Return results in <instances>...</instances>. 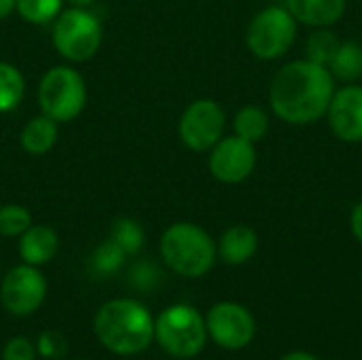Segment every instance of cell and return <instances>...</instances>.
Listing matches in <instances>:
<instances>
[{
	"instance_id": "6da1fadb",
	"label": "cell",
	"mask_w": 362,
	"mask_h": 360,
	"mask_svg": "<svg viewBox=\"0 0 362 360\" xmlns=\"http://www.w3.org/2000/svg\"><path fill=\"white\" fill-rule=\"evenodd\" d=\"M335 93V76L312 59L284 64L272 79L269 104L274 115L288 125H310L327 115Z\"/></svg>"
},
{
	"instance_id": "7a4b0ae2",
	"label": "cell",
	"mask_w": 362,
	"mask_h": 360,
	"mask_svg": "<svg viewBox=\"0 0 362 360\" xmlns=\"http://www.w3.org/2000/svg\"><path fill=\"white\" fill-rule=\"evenodd\" d=\"M93 331L98 342L108 352L134 356L153 344L155 320L136 299H110L98 310Z\"/></svg>"
},
{
	"instance_id": "3957f363",
	"label": "cell",
	"mask_w": 362,
	"mask_h": 360,
	"mask_svg": "<svg viewBox=\"0 0 362 360\" xmlns=\"http://www.w3.org/2000/svg\"><path fill=\"white\" fill-rule=\"evenodd\" d=\"M163 263L182 278H202L216 263V242L195 223L170 225L159 242Z\"/></svg>"
},
{
	"instance_id": "277c9868",
	"label": "cell",
	"mask_w": 362,
	"mask_h": 360,
	"mask_svg": "<svg viewBox=\"0 0 362 360\" xmlns=\"http://www.w3.org/2000/svg\"><path fill=\"white\" fill-rule=\"evenodd\" d=\"M155 339L174 359L197 356L208 339L206 318L187 303L165 308L155 320Z\"/></svg>"
},
{
	"instance_id": "5b68a950",
	"label": "cell",
	"mask_w": 362,
	"mask_h": 360,
	"mask_svg": "<svg viewBox=\"0 0 362 360\" xmlns=\"http://www.w3.org/2000/svg\"><path fill=\"white\" fill-rule=\"evenodd\" d=\"M53 47L55 51L72 62L81 64L91 59L104 40V28L98 15L89 8L70 6L62 11L53 21Z\"/></svg>"
},
{
	"instance_id": "8992f818",
	"label": "cell",
	"mask_w": 362,
	"mask_h": 360,
	"mask_svg": "<svg viewBox=\"0 0 362 360\" xmlns=\"http://www.w3.org/2000/svg\"><path fill=\"white\" fill-rule=\"evenodd\" d=\"M38 104L42 115L55 123L74 121L87 104V83L72 66L49 68L38 83Z\"/></svg>"
},
{
	"instance_id": "52a82bcc",
	"label": "cell",
	"mask_w": 362,
	"mask_h": 360,
	"mask_svg": "<svg viewBox=\"0 0 362 360\" xmlns=\"http://www.w3.org/2000/svg\"><path fill=\"white\" fill-rule=\"evenodd\" d=\"M297 38V19L286 6H265L259 11L246 30V47L257 59L274 62L284 57Z\"/></svg>"
},
{
	"instance_id": "ba28073f",
	"label": "cell",
	"mask_w": 362,
	"mask_h": 360,
	"mask_svg": "<svg viewBox=\"0 0 362 360\" xmlns=\"http://www.w3.org/2000/svg\"><path fill=\"white\" fill-rule=\"evenodd\" d=\"M227 115L223 106L212 98H199L191 102L178 121V136L182 144L195 153L210 151L225 134Z\"/></svg>"
},
{
	"instance_id": "9c48e42d",
	"label": "cell",
	"mask_w": 362,
	"mask_h": 360,
	"mask_svg": "<svg viewBox=\"0 0 362 360\" xmlns=\"http://www.w3.org/2000/svg\"><path fill=\"white\" fill-rule=\"evenodd\" d=\"M47 297V280L42 272L34 265H15L6 272L0 284V303L2 308L17 316H32Z\"/></svg>"
},
{
	"instance_id": "30bf717a",
	"label": "cell",
	"mask_w": 362,
	"mask_h": 360,
	"mask_svg": "<svg viewBox=\"0 0 362 360\" xmlns=\"http://www.w3.org/2000/svg\"><path fill=\"white\" fill-rule=\"evenodd\" d=\"M206 331L208 337L223 350H242L246 348L257 331L252 314L233 301H221L210 308L206 314Z\"/></svg>"
},
{
	"instance_id": "8fae6325",
	"label": "cell",
	"mask_w": 362,
	"mask_h": 360,
	"mask_svg": "<svg viewBox=\"0 0 362 360\" xmlns=\"http://www.w3.org/2000/svg\"><path fill=\"white\" fill-rule=\"evenodd\" d=\"M257 166V149L252 142L240 136H223L212 149L208 157L210 174L223 185H240L244 182Z\"/></svg>"
},
{
	"instance_id": "7c38bea8",
	"label": "cell",
	"mask_w": 362,
	"mask_h": 360,
	"mask_svg": "<svg viewBox=\"0 0 362 360\" xmlns=\"http://www.w3.org/2000/svg\"><path fill=\"white\" fill-rule=\"evenodd\" d=\"M325 117L331 132L341 142H362V85L350 83L341 89H335Z\"/></svg>"
},
{
	"instance_id": "4fadbf2b",
	"label": "cell",
	"mask_w": 362,
	"mask_h": 360,
	"mask_svg": "<svg viewBox=\"0 0 362 360\" xmlns=\"http://www.w3.org/2000/svg\"><path fill=\"white\" fill-rule=\"evenodd\" d=\"M348 0H286L288 13L297 23L310 28H331L346 15Z\"/></svg>"
},
{
	"instance_id": "5bb4252c",
	"label": "cell",
	"mask_w": 362,
	"mask_h": 360,
	"mask_svg": "<svg viewBox=\"0 0 362 360\" xmlns=\"http://www.w3.org/2000/svg\"><path fill=\"white\" fill-rule=\"evenodd\" d=\"M259 250V236L248 225H233L223 231L216 252L223 263L227 265H244L248 263Z\"/></svg>"
},
{
	"instance_id": "9a60e30c",
	"label": "cell",
	"mask_w": 362,
	"mask_h": 360,
	"mask_svg": "<svg viewBox=\"0 0 362 360\" xmlns=\"http://www.w3.org/2000/svg\"><path fill=\"white\" fill-rule=\"evenodd\" d=\"M59 250V238L55 229L47 225H32L23 236H19V257L23 263L40 267L49 263Z\"/></svg>"
},
{
	"instance_id": "2e32d148",
	"label": "cell",
	"mask_w": 362,
	"mask_h": 360,
	"mask_svg": "<svg viewBox=\"0 0 362 360\" xmlns=\"http://www.w3.org/2000/svg\"><path fill=\"white\" fill-rule=\"evenodd\" d=\"M57 136H59L57 123L53 119H49L47 115H38V117H32L23 125L19 142L28 155L40 157V155H47L55 146Z\"/></svg>"
},
{
	"instance_id": "e0dca14e",
	"label": "cell",
	"mask_w": 362,
	"mask_h": 360,
	"mask_svg": "<svg viewBox=\"0 0 362 360\" xmlns=\"http://www.w3.org/2000/svg\"><path fill=\"white\" fill-rule=\"evenodd\" d=\"M233 132L235 136L257 144L261 142L267 132H269V117L261 106L248 104L244 108H240L233 117Z\"/></svg>"
},
{
	"instance_id": "ac0fdd59",
	"label": "cell",
	"mask_w": 362,
	"mask_h": 360,
	"mask_svg": "<svg viewBox=\"0 0 362 360\" xmlns=\"http://www.w3.org/2000/svg\"><path fill=\"white\" fill-rule=\"evenodd\" d=\"M25 95V79L11 62H0V115L13 112Z\"/></svg>"
},
{
	"instance_id": "d6986e66",
	"label": "cell",
	"mask_w": 362,
	"mask_h": 360,
	"mask_svg": "<svg viewBox=\"0 0 362 360\" xmlns=\"http://www.w3.org/2000/svg\"><path fill=\"white\" fill-rule=\"evenodd\" d=\"M329 70L335 79L354 83L362 76V45L354 40H346L339 45L333 62L329 64Z\"/></svg>"
},
{
	"instance_id": "ffe728a7",
	"label": "cell",
	"mask_w": 362,
	"mask_h": 360,
	"mask_svg": "<svg viewBox=\"0 0 362 360\" xmlns=\"http://www.w3.org/2000/svg\"><path fill=\"white\" fill-rule=\"evenodd\" d=\"M339 45H341V40L329 28H316L305 40V57L329 68Z\"/></svg>"
},
{
	"instance_id": "44dd1931",
	"label": "cell",
	"mask_w": 362,
	"mask_h": 360,
	"mask_svg": "<svg viewBox=\"0 0 362 360\" xmlns=\"http://www.w3.org/2000/svg\"><path fill=\"white\" fill-rule=\"evenodd\" d=\"M110 242H115L127 257L129 255H136L142 250L144 246V229L138 221L134 219H117L110 227V236H108Z\"/></svg>"
},
{
	"instance_id": "7402d4cb",
	"label": "cell",
	"mask_w": 362,
	"mask_h": 360,
	"mask_svg": "<svg viewBox=\"0 0 362 360\" xmlns=\"http://www.w3.org/2000/svg\"><path fill=\"white\" fill-rule=\"evenodd\" d=\"M64 0H17V13L32 25H47L62 13Z\"/></svg>"
},
{
	"instance_id": "603a6c76",
	"label": "cell",
	"mask_w": 362,
	"mask_h": 360,
	"mask_svg": "<svg viewBox=\"0 0 362 360\" xmlns=\"http://www.w3.org/2000/svg\"><path fill=\"white\" fill-rule=\"evenodd\" d=\"M34 225L32 212L19 204L0 206V236L4 238H19Z\"/></svg>"
},
{
	"instance_id": "cb8c5ba5",
	"label": "cell",
	"mask_w": 362,
	"mask_h": 360,
	"mask_svg": "<svg viewBox=\"0 0 362 360\" xmlns=\"http://www.w3.org/2000/svg\"><path fill=\"white\" fill-rule=\"evenodd\" d=\"M125 257H127V255H125L115 242L106 240L104 244H100V246L95 248V252H93V257H91V265H93V269H95L98 274L110 276V274H115V272L123 265Z\"/></svg>"
},
{
	"instance_id": "d4e9b609",
	"label": "cell",
	"mask_w": 362,
	"mask_h": 360,
	"mask_svg": "<svg viewBox=\"0 0 362 360\" xmlns=\"http://www.w3.org/2000/svg\"><path fill=\"white\" fill-rule=\"evenodd\" d=\"M68 350V342L57 331H45L36 342V352L45 359H62Z\"/></svg>"
},
{
	"instance_id": "484cf974",
	"label": "cell",
	"mask_w": 362,
	"mask_h": 360,
	"mask_svg": "<svg viewBox=\"0 0 362 360\" xmlns=\"http://www.w3.org/2000/svg\"><path fill=\"white\" fill-rule=\"evenodd\" d=\"M36 346L28 337H13L2 348V360H36Z\"/></svg>"
},
{
	"instance_id": "4316f807",
	"label": "cell",
	"mask_w": 362,
	"mask_h": 360,
	"mask_svg": "<svg viewBox=\"0 0 362 360\" xmlns=\"http://www.w3.org/2000/svg\"><path fill=\"white\" fill-rule=\"evenodd\" d=\"M350 227H352L354 238L362 244V202H358V204L354 206V210H352V214H350Z\"/></svg>"
},
{
	"instance_id": "83f0119b",
	"label": "cell",
	"mask_w": 362,
	"mask_h": 360,
	"mask_svg": "<svg viewBox=\"0 0 362 360\" xmlns=\"http://www.w3.org/2000/svg\"><path fill=\"white\" fill-rule=\"evenodd\" d=\"M17 8V0H0V21L8 19Z\"/></svg>"
},
{
	"instance_id": "f1b7e54d",
	"label": "cell",
	"mask_w": 362,
	"mask_h": 360,
	"mask_svg": "<svg viewBox=\"0 0 362 360\" xmlns=\"http://www.w3.org/2000/svg\"><path fill=\"white\" fill-rule=\"evenodd\" d=\"M280 360H320L318 356H314V354H310V352H301V350H297V352H288L286 356H282Z\"/></svg>"
},
{
	"instance_id": "f546056e",
	"label": "cell",
	"mask_w": 362,
	"mask_h": 360,
	"mask_svg": "<svg viewBox=\"0 0 362 360\" xmlns=\"http://www.w3.org/2000/svg\"><path fill=\"white\" fill-rule=\"evenodd\" d=\"M64 2H68L70 6H81V8H89L93 2H98V0H64Z\"/></svg>"
},
{
	"instance_id": "4dcf8cb0",
	"label": "cell",
	"mask_w": 362,
	"mask_h": 360,
	"mask_svg": "<svg viewBox=\"0 0 362 360\" xmlns=\"http://www.w3.org/2000/svg\"><path fill=\"white\" fill-rule=\"evenodd\" d=\"M0 265H2V259H0Z\"/></svg>"
},
{
	"instance_id": "1f68e13d",
	"label": "cell",
	"mask_w": 362,
	"mask_h": 360,
	"mask_svg": "<svg viewBox=\"0 0 362 360\" xmlns=\"http://www.w3.org/2000/svg\"><path fill=\"white\" fill-rule=\"evenodd\" d=\"M81 360H89V359H81Z\"/></svg>"
}]
</instances>
